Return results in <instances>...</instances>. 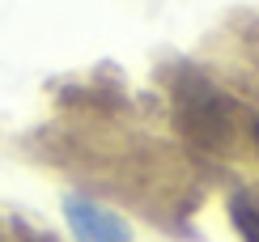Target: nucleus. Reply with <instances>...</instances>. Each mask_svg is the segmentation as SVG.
Returning <instances> with one entry per match:
<instances>
[{"label":"nucleus","mask_w":259,"mask_h":242,"mask_svg":"<svg viewBox=\"0 0 259 242\" xmlns=\"http://www.w3.org/2000/svg\"><path fill=\"white\" fill-rule=\"evenodd\" d=\"M230 221H234L242 242H259V208L246 200V195H234L230 200Z\"/></svg>","instance_id":"nucleus-2"},{"label":"nucleus","mask_w":259,"mask_h":242,"mask_svg":"<svg viewBox=\"0 0 259 242\" xmlns=\"http://www.w3.org/2000/svg\"><path fill=\"white\" fill-rule=\"evenodd\" d=\"M30 242H51V238H47V234H34V238H30Z\"/></svg>","instance_id":"nucleus-3"},{"label":"nucleus","mask_w":259,"mask_h":242,"mask_svg":"<svg viewBox=\"0 0 259 242\" xmlns=\"http://www.w3.org/2000/svg\"><path fill=\"white\" fill-rule=\"evenodd\" d=\"M255 140H259V128H255Z\"/></svg>","instance_id":"nucleus-4"},{"label":"nucleus","mask_w":259,"mask_h":242,"mask_svg":"<svg viewBox=\"0 0 259 242\" xmlns=\"http://www.w3.org/2000/svg\"><path fill=\"white\" fill-rule=\"evenodd\" d=\"M64 217H68V229L77 234V242H132V225L119 213H111V208H102L94 200L68 195Z\"/></svg>","instance_id":"nucleus-1"}]
</instances>
